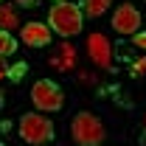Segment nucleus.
I'll list each match as a JSON object with an SVG mask.
<instances>
[{"label": "nucleus", "instance_id": "a211bd4d", "mask_svg": "<svg viewBox=\"0 0 146 146\" xmlns=\"http://www.w3.org/2000/svg\"><path fill=\"white\" fill-rule=\"evenodd\" d=\"M0 146H3V143H0Z\"/></svg>", "mask_w": 146, "mask_h": 146}, {"label": "nucleus", "instance_id": "6e6552de", "mask_svg": "<svg viewBox=\"0 0 146 146\" xmlns=\"http://www.w3.org/2000/svg\"><path fill=\"white\" fill-rule=\"evenodd\" d=\"M110 9V0H82V14L87 17H101Z\"/></svg>", "mask_w": 146, "mask_h": 146}, {"label": "nucleus", "instance_id": "dca6fc26", "mask_svg": "<svg viewBox=\"0 0 146 146\" xmlns=\"http://www.w3.org/2000/svg\"><path fill=\"white\" fill-rule=\"evenodd\" d=\"M56 3H65V0H56Z\"/></svg>", "mask_w": 146, "mask_h": 146}, {"label": "nucleus", "instance_id": "9b49d317", "mask_svg": "<svg viewBox=\"0 0 146 146\" xmlns=\"http://www.w3.org/2000/svg\"><path fill=\"white\" fill-rule=\"evenodd\" d=\"M25 70H28V65H25V62H17L14 68H9V79H14V82H20Z\"/></svg>", "mask_w": 146, "mask_h": 146}, {"label": "nucleus", "instance_id": "39448f33", "mask_svg": "<svg viewBox=\"0 0 146 146\" xmlns=\"http://www.w3.org/2000/svg\"><path fill=\"white\" fill-rule=\"evenodd\" d=\"M112 28L124 36H135L141 31V11L135 6H129V3H121L112 14Z\"/></svg>", "mask_w": 146, "mask_h": 146}, {"label": "nucleus", "instance_id": "ddd939ff", "mask_svg": "<svg viewBox=\"0 0 146 146\" xmlns=\"http://www.w3.org/2000/svg\"><path fill=\"white\" fill-rule=\"evenodd\" d=\"M132 42H135L138 48H143V51H146V31H138V34L132 36Z\"/></svg>", "mask_w": 146, "mask_h": 146}, {"label": "nucleus", "instance_id": "f03ea898", "mask_svg": "<svg viewBox=\"0 0 146 146\" xmlns=\"http://www.w3.org/2000/svg\"><path fill=\"white\" fill-rule=\"evenodd\" d=\"M17 129H20V138L28 141V143H34V146H42V143L54 141V124H51V118H45L39 112H25L20 118Z\"/></svg>", "mask_w": 146, "mask_h": 146}, {"label": "nucleus", "instance_id": "f8f14e48", "mask_svg": "<svg viewBox=\"0 0 146 146\" xmlns=\"http://www.w3.org/2000/svg\"><path fill=\"white\" fill-rule=\"evenodd\" d=\"M132 73H135V76H143L146 73V59H135V62H132Z\"/></svg>", "mask_w": 146, "mask_h": 146}, {"label": "nucleus", "instance_id": "7ed1b4c3", "mask_svg": "<svg viewBox=\"0 0 146 146\" xmlns=\"http://www.w3.org/2000/svg\"><path fill=\"white\" fill-rule=\"evenodd\" d=\"M70 132L79 146H101V141H104V124L93 112H79L73 118Z\"/></svg>", "mask_w": 146, "mask_h": 146}, {"label": "nucleus", "instance_id": "f257e3e1", "mask_svg": "<svg viewBox=\"0 0 146 146\" xmlns=\"http://www.w3.org/2000/svg\"><path fill=\"white\" fill-rule=\"evenodd\" d=\"M82 23H84V14H82V6H76L70 0H65V3H56L51 6V11H48V28L59 36H76L82 31Z\"/></svg>", "mask_w": 146, "mask_h": 146}, {"label": "nucleus", "instance_id": "423d86ee", "mask_svg": "<svg viewBox=\"0 0 146 146\" xmlns=\"http://www.w3.org/2000/svg\"><path fill=\"white\" fill-rule=\"evenodd\" d=\"M87 51H90V59L96 62V68H101V70L112 68V48H110V39L104 34L87 36Z\"/></svg>", "mask_w": 146, "mask_h": 146}, {"label": "nucleus", "instance_id": "20e7f679", "mask_svg": "<svg viewBox=\"0 0 146 146\" xmlns=\"http://www.w3.org/2000/svg\"><path fill=\"white\" fill-rule=\"evenodd\" d=\"M31 101H34L36 110H45V112H56L65 104V96H62V87L51 82V79H39L34 87H31Z\"/></svg>", "mask_w": 146, "mask_h": 146}, {"label": "nucleus", "instance_id": "4468645a", "mask_svg": "<svg viewBox=\"0 0 146 146\" xmlns=\"http://www.w3.org/2000/svg\"><path fill=\"white\" fill-rule=\"evenodd\" d=\"M14 6H23V9H34V6H39V0H14Z\"/></svg>", "mask_w": 146, "mask_h": 146}, {"label": "nucleus", "instance_id": "f3484780", "mask_svg": "<svg viewBox=\"0 0 146 146\" xmlns=\"http://www.w3.org/2000/svg\"><path fill=\"white\" fill-rule=\"evenodd\" d=\"M0 96H3V93H0Z\"/></svg>", "mask_w": 146, "mask_h": 146}, {"label": "nucleus", "instance_id": "2eb2a0df", "mask_svg": "<svg viewBox=\"0 0 146 146\" xmlns=\"http://www.w3.org/2000/svg\"><path fill=\"white\" fill-rule=\"evenodd\" d=\"M9 76V65H6V56H0V79Z\"/></svg>", "mask_w": 146, "mask_h": 146}, {"label": "nucleus", "instance_id": "9d476101", "mask_svg": "<svg viewBox=\"0 0 146 146\" xmlns=\"http://www.w3.org/2000/svg\"><path fill=\"white\" fill-rule=\"evenodd\" d=\"M14 25H17V14H14V9H11V6H3V9H0V28L9 31V28H14Z\"/></svg>", "mask_w": 146, "mask_h": 146}, {"label": "nucleus", "instance_id": "0eeeda50", "mask_svg": "<svg viewBox=\"0 0 146 146\" xmlns=\"http://www.w3.org/2000/svg\"><path fill=\"white\" fill-rule=\"evenodd\" d=\"M51 28L45 25V23H25L23 28H20V39L25 42V45H31V48H45V45H51Z\"/></svg>", "mask_w": 146, "mask_h": 146}, {"label": "nucleus", "instance_id": "1a4fd4ad", "mask_svg": "<svg viewBox=\"0 0 146 146\" xmlns=\"http://www.w3.org/2000/svg\"><path fill=\"white\" fill-rule=\"evenodd\" d=\"M14 51H17V39L9 34V31L0 28V56H11Z\"/></svg>", "mask_w": 146, "mask_h": 146}]
</instances>
